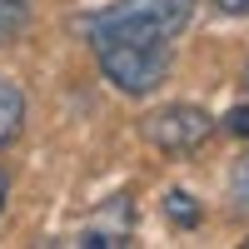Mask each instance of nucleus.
Instances as JSON below:
<instances>
[{
  "label": "nucleus",
  "instance_id": "10",
  "mask_svg": "<svg viewBox=\"0 0 249 249\" xmlns=\"http://www.w3.org/2000/svg\"><path fill=\"white\" fill-rule=\"evenodd\" d=\"M5 195H10V179H5V170H0V210H5Z\"/></svg>",
  "mask_w": 249,
  "mask_h": 249
},
{
  "label": "nucleus",
  "instance_id": "8",
  "mask_svg": "<svg viewBox=\"0 0 249 249\" xmlns=\"http://www.w3.org/2000/svg\"><path fill=\"white\" fill-rule=\"evenodd\" d=\"M224 130L239 135V140H249V105H234L230 115H224Z\"/></svg>",
  "mask_w": 249,
  "mask_h": 249
},
{
  "label": "nucleus",
  "instance_id": "9",
  "mask_svg": "<svg viewBox=\"0 0 249 249\" xmlns=\"http://www.w3.org/2000/svg\"><path fill=\"white\" fill-rule=\"evenodd\" d=\"M219 10H230V15H249V0H214Z\"/></svg>",
  "mask_w": 249,
  "mask_h": 249
},
{
  "label": "nucleus",
  "instance_id": "4",
  "mask_svg": "<svg viewBox=\"0 0 249 249\" xmlns=\"http://www.w3.org/2000/svg\"><path fill=\"white\" fill-rule=\"evenodd\" d=\"M20 120H25V90L0 75V150L20 135Z\"/></svg>",
  "mask_w": 249,
  "mask_h": 249
},
{
  "label": "nucleus",
  "instance_id": "2",
  "mask_svg": "<svg viewBox=\"0 0 249 249\" xmlns=\"http://www.w3.org/2000/svg\"><path fill=\"white\" fill-rule=\"evenodd\" d=\"M95 55L120 95H150L170 75V45H95Z\"/></svg>",
  "mask_w": 249,
  "mask_h": 249
},
{
  "label": "nucleus",
  "instance_id": "3",
  "mask_svg": "<svg viewBox=\"0 0 249 249\" xmlns=\"http://www.w3.org/2000/svg\"><path fill=\"white\" fill-rule=\"evenodd\" d=\"M210 135H214V120L199 105H164V110H155L144 120V140H150L160 155H190Z\"/></svg>",
  "mask_w": 249,
  "mask_h": 249
},
{
  "label": "nucleus",
  "instance_id": "5",
  "mask_svg": "<svg viewBox=\"0 0 249 249\" xmlns=\"http://www.w3.org/2000/svg\"><path fill=\"white\" fill-rule=\"evenodd\" d=\"M30 25V0H0V45L20 40Z\"/></svg>",
  "mask_w": 249,
  "mask_h": 249
},
{
  "label": "nucleus",
  "instance_id": "1",
  "mask_svg": "<svg viewBox=\"0 0 249 249\" xmlns=\"http://www.w3.org/2000/svg\"><path fill=\"white\" fill-rule=\"evenodd\" d=\"M195 20V0H115L85 20L90 45H175Z\"/></svg>",
  "mask_w": 249,
  "mask_h": 249
},
{
  "label": "nucleus",
  "instance_id": "6",
  "mask_svg": "<svg viewBox=\"0 0 249 249\" xmlns=\"http://www.w3.org/2000/svg\"><path fill=\"white\" fill-rule=\"evenodd\" d=\"M164 214H170V224H179V230H195V224H199V204H195V195L170 190V195H164Z\"/></svg>",
  "mask_w": 249,
  "mask_h": 249
},
{
  "label": "nucleus",
  "instance_id": "7",
  "mask_svg": "<svg viewBox=\"0 0 249 249\" xmlns=\"http://www.w3.org/2000/svg\"><path fill=\"white\" fill-rule=\"evenodd\" d=\"M230 210L234 214H249V155L230 170Z\"/></svg>",
  "mask_w": 249,
  "mask_h": 249
},
{
  "label": "nucleus",
  "instance_id": "11",
  "mask_svg": "<svg viewBox=\"0 0 249 249\" xmlns=\"http://www.w3.org/2000/svg\"><path fill=\"white\" fill-rule=\"evenodd\" d=\"M244 85H249V70H244Z\"/></svg>",
  "mask_w": 249,
  "mask_h": 249
}]
</instances>
